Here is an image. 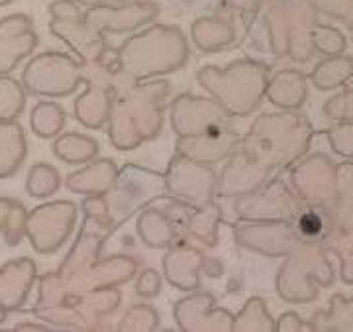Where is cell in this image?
Here are the masks:
<instances>
[{
	"label": "cell",
	"instance_id": "obj_1",
	"mask_svg": "<svg viewBox=\"0 0 353 332\" xmlns=\"http://www.w3.org/2000/svg\"><path fill=\"white\" fill-rule=\"evenodd\" d=\"M36 46L32 22L22 14L0 22V73L14 69L18 61Z\"/></svg>",
	"mask_w": 353,
	"mask_h": 332
},
{
	"label": "cell",
	"instance_id": "obj_2",
	"mask_svg": "<svg viewBox=\"0 0 353 332\" xmlns=\"http://www.w3.org/2000/svg\"><path fill=\"white\" fill-rule=\"evenodd\" d=\"M296 230L303 238L308 240H320L328 232V220L320 208H304L296 218Z\"/></svg>",
	"mask_w": 353,
	"mask_h": 332
},
{
	"label": "cell",
	"instance_id": "obj_3",
	"mask_svg": "<svg viewBox=\"0 0 353 332\" xmlns=\"http://www.w3.org/2000/svg\"><path fill=\"white\" fill-rule=\"evenodd\" d=\"M322 10H326L332 16H340L345 18L350 26L353 28V0H330V2H322L318 4Z\"/></svg>",
	"mask_w": 353,
	"mask_h": 332
},
{
	"label": "cell",
	"instance_id": "obj_4",
	"mask_svg": "<svg viewBox=\"0 0 353 332\" xmlns=\"http://www.w3.org/2000/svg\"><path fill=\"white\" fill-rule=\"evenodd\" d=\"M10 0H0V4H8Z\"/></svg>",
	"mask_w": 353,
	"mask_h": 332
}]
</instances>
